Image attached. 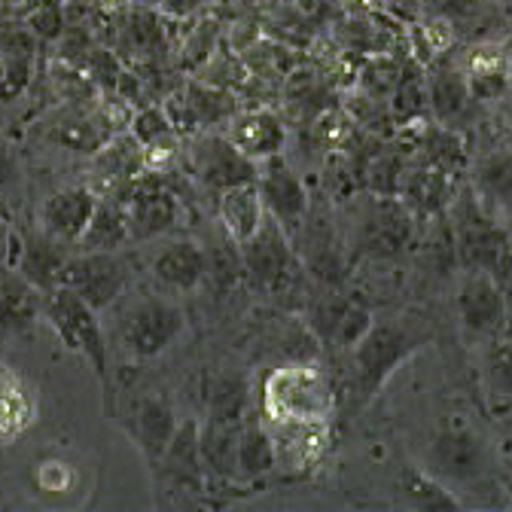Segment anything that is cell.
Masks as SVG:
<instances>
[{
  "mask_svg": "<svg viewBox=\"0 0 512 512\" xmlns=\"http://www.w3.org/2000/svg\"><path fill=\"white\" fill-rule=\"evenodd\" d=\"M43 293L16 269L0 272V342L25 339L40 324Z\"/></svg>",
  "mask_w": 512,
  "mask_h": 512,
  "instance_id": "603a6c76",
  "label": "cell"
},
{
  "mask_svg": "<svg viewBox=\"0 0 512 512\" xmlns=\"http://www.w3.org/2000/svg\"><path fill=\"white\" fill-rule=\"evenodd\" d=\"M256 189H260L269 217H275L287 229V235L296 238L302 223H305V217H308L311 199H308L305 180L284 159V153L256 165Z\"/></svg>",
  "mask_w": 512,
  "mask_h": 512,
  "instance_id": "9a60e30c",
  "label": "cell"
},
{
  "mask_svg": "<svg viewBox=\"0 0 512 512\" xmlns=\"http://www.w3.org/2000/svg\"><path fill=\"white\" fill-rule=\"evenodd\" d=\"M494 281L500 287V296H503V311H506V336H512V247H506L497 263H494Z\"/></svg>",
  "mask_w": 512,
  "mask_h": 512,
  "instance_id": "1f68e13d",
  "label": "cell"
},
{
  "mask_svg": "<svg viewBox=\"0 0 512 512\" xmlns=\"http://www.w3.org/2000/svg\"><path fill=\"white\" fill-rule=\"evenodd\" d=\"M336 406L330 372L308 357L278 363L260 391V415L269 424H333Z\"/></svg>",
  "mask_w": 512,
  "mask_h": 512,
  "instance_id": "7a4b0ae2",
  "label": "cell"
},
{
  "mask_svg": "<svg viewBox=\"0 0 512 512\" xmlns=\"http://www.w3.org/2000/svg\"><path fill=\"white\" fill-rule=\"evenodd\" d=\"M40 418L34 384L10 363L0 360V445L19 442Z\"/></svg>",
  "mask_w": 512,
  "mask_h": 512,
  "instance_id": "ffe728a7",
  "label": "cell"
},
{
  "mask_svg": "<svg viewBox=\"0 0 512 512\" xmlns=\"http://www.w3.org/2000/svg\"><path fill=\"white\" fill-rule=\"evenodd\" d=\"M269 430L275 442V473L284 476H305L330 448V424H269Z\"/></svg>",
  "mask_w": 512,
  "mask_h": 512,
  "instance_id": "d6986e66",
  "label": "cell"
},
{
  "mask_svg": "<svg viewBox=\"0 0 512 512\" xmlns=\"http://www.w3.org/2000/svg\"><path fill=\"white\" fill-rule=\"evenodd\" d=\"M241 421L211 418L199 427V445H202V464L211 485H238L235 476V445H238Z\"/></svg>",
  "mask_w": 512,
  "mask_h": 512,
  "instance_id": "484cf974",
  "label": "cell"
},
{
  "mask_svg": "<svg viewBox=\"0 0 512 512\" xmlns=\"http://www.w3.org/2000/svg\"><path fill=\"white\" fill-rule=\"evenodd\" d=\"M74 247H64L58 241H52L46 232H40L37 226L31 232L19 235V253H16V272L31 281L40 293L52 290L61 284V272L64 263L71 260Z\"/></svg>",
  "mask_w": 512,
  "mask_h": 512,
  "instance_id": "7402d4cb",
  "label": "cell"
},
{
  "mask_svg": "<svg viewBox=\"0 0 512 512\" xmlns=\"http://www.w3.org/2000/svg\"><path fill=\"white\" fill-rule=\"evenodd\" d=\"M455 317L461 333L479 348L506 336L503 296L491 269H461L455 287Z\"/></svg>",
  "mask_w": 512,
  "mask_h": 512,
  "instance_id": "8fae6325",
  "label": "cell"
},
{
  "mask_svg": "<svg viewBox=\"0 0 512 512\" xmlns=\"http://www.w3.org/2000/svg\"><path fill=\"white\" fill-rule=\"evenodd\" d=\"M275 442L272 430L263 421V415L256 418L247 412L238 430V445H235V476L238 485H253L275 476Z\"/></svg>",
  "mask_w": 512,
  "mask_h": 512,
  "instance_id": "d4e9b609",
  "label": "cell"
},
{
  "mask_svg": "<svg viewBox=\"0 0 512 512\" xmlns=\"http://www.w3.org/2000/svg\"><path fill=\"white\" fill-rule=\"evenodd\" d=\"M433 479H439L442 485H467V482H479L488 476L491 470V452L488 442L467 424L455 421L445 424L427 445V458L424 467Z\"/></svg>",
  "mask_w": 512,
  "mask_h": 512,
  "instance_id": "9c48e42d",
  "label": "cell"
},
{
  "mask_svg": "<svg viewBox=\"0 0 512 512\" xmlns=\"http://www.w3.org/2000/svg\"><path fill=\"white\" fill-rule=\"evenodd\" d=\"M226 138L256 165L281 156L287 147V125L275 110H247V113H232L226 125Z\"/></svg>",
  "mask_w": 512,
  "mask_h": 512,
  "instance_id": "44dd1931",
  "label": "cell"
},
{
  "mask_svg": "<svg viewBox=\"0 0 512 512\" xmlns=\"http://www.w3.org/2000/svg\"><path fill=\"white\" fill-rule=\"evenodd\" d=\"M427 104L436 113L439 125L458 128V122L476 107L464 68H458V64H442V68H436L427 83Z\"/></svg>",
  "mask_w": 512,
  "mask_h": 512,
  "instance_id": "4316f807",
  "label": "cell"
},
{
  "mask_svg": "<svg viewBox=\"0 0 512 512\" xmlns=\"http://www.w3.org/2000/svg\"><path fill=\"white\" fill-rule=\"evenodd\" d=\"M415 235V214L400 196H372L360 205L351 226V250L369 260H394Z\"/></svg>",
  "mask_w": 512,
  "mask_h": 512,
  "instance_id": "ba28073f",
  "label": "cell"
},
{
  "mask_svg": "<svg viewBox=\"0 0 512 512\" xmlns=\"http://www.w3.org/2000/svg\"><path fill=\"white\" fill-rule=\"evenodd\" d=\"M77 470L71 464H64L61 458H52V461H43L37 467V485L40 491L46 494H64V491H71L77 485Z\"/></svg>",
  "mask_w": 512,
  "mask_h": 512,
  "instance_id": "4dcf8cb0",
  "label": "cell"
},
{
  "mask_svg": "<svg viewBox=\"0 0 512 512\" xmlns=\"http://www.w3.org/2000/svg\"><path fill=\"white\" fill-rule=\"evenodd\" d=\"M119 421H122L125 433L132 436L135 448L144 455L150 470L159 464V458L165 455V448L171 445V439L180 427L174 403L165 394H153V391L135 397Z\"/></svg>",
  "mask_w": 512,
  "mask_h": 512,
  "instance_id": "e0dca14e",
  "label": "cell"
},
{
  "mask_svg": "<svg viewBox=\"0 0 512 512\" xmlns=\"http://www.w3.org/2000/svg\"><path fill=\"white\" fill-rule=\"evenodd\" d=\"M217 223H220V232L244 247L256 232L263 229L269 211L263 205V196L256 183H241V186H232V189H223L217 196Z\"/></svg>",
  "mask_w": 512,
  "mask_h": 512,
  "instance_id": "cb8c5ba5",
  "label": "cell"
},
{
  "mask_svg": "<svg viewBox=\"0 0 512 512\" xmlns=\"http://www.w3.org/2000/svg\"><path fill=\"white\" fill-rule=\"evenodd\" d=\"M186 330V314L171 296H141L132 299L116 324V339L119 348L128 360L135 363H150L162 357Z\"/></svg>",
  "mask_w": 512,
  "mask_h": 512,
  "instance_id": "277c9868",
  "label": "cell"
},
{
  "mask_svg": "<svg viewBox=\"0 0 512 512\" xmlns=\"http://www.w3.org/2000/svg\"><path fill=\"white\" fill-rule=\"evenodd\" d=\"M482 388L494 406L512 403V336L482 345Z\"/></svg>",
  "mask_w": 512,
  "mask_h": 512,
  "instance_id": "f546056e",
  "label": "cell"
},
{
  "mask_svg": "<svg viewBox=\"0 0 512 512\" xmlns=\"http://www.w3.org/2000/svg\"><path fill=\"white\" fill-rule=\"evenodd\" d=\"M40 317L43 324L58 336V342L68 348L71 354L83 357L92 372L101 381V391L104 400L110 403V391H113V381H110V342L107 333L98 320V311L80 299L71 287H52L43 293V305H40Z\"/></svg>",
  "mask_w": 512,
  "mask_h": 512,
  "instance_id": "3957f363",
  "label": "cell"
},
{
  "mask_svg": "<svg viewBox=\"0 0 512 512\" xmlns=\"http://www.w3.org/2000/svg\"><path fill=\"white\" fill-rule=\"evenodd\" d=\"M244 278L250 281L253 290H260L263 296H296L302 290V256L287 235V229L275 220L266 217L263 229L256 232L244 247Z\"/></svg>",
  "mask_w": 512,
  "mask_h": 512,
  "instance_id": "8992f818",
  "label": "cell"
},
{
  "mask_svg": "<svg viewBox=\"0 0 512 512\" xmlns=\"http://www.w3.org/2000/svg\"><path fill=\"white\" fill-rule=\"evenodd\" d=\"M61 287H71L98 314L116 305L132 287V263L122 250H74L64 263Z\"/></svg>",
  "mask_w": 512,
  "mask_h": 512,
  "instance_id": "30bf717a",
  "label": "cell"
},
{
  "mask_svg": "<svg viewBox=\"0 0 512 512\" xmlns=\"http://www.w3.org/2000/svg\"><path fill=\"white\" fill-rule=\"evenodd\" d=\"M305 327L320 348L348 354L372 327V308L357 293H345L339 284H317L302 302Z\"/></svg>",
  "mask_w": 512,
  "mask_h": 512,
  "instance_id": "5b68a950",
  "label": "cell"
},
{
  "mask_svg": "<svg viewBox=\"0 0 512 512\" xmlns=\"http://www.w3.org/2000/svg\"><path fill=\"white\" fill-rule=\"evenodd\" d=\"M448 232L455 241L458 269H494L497 256L509 247L500 229V217L491 214L473 189L461 192L448 205Z\"/></svg>",
  "mask_w": 512,
  "mask_h": 512,
  "instance_id": "52a82bcc",
  "label": "cell"
},
{
  "mask_svg": "<svg viewBox=\"0 0 512 512\" xmlns=\"http://www.w3.org/2000/svg\"><path fill=\"white\" fill-rule=\"evenodd\" d=\"M125 244H132L125 202L116 196H98L95 214H92L77 250H122Z\"/></svg>",
  "mask_w": 512,
  "mask_h": 512,
  "instance_id": "f1b7e54d",
  "label": "cell"
},
{
  "mask_svg": "<svg viewBox=\"0 0 512 512\" xmlns=\"http://www.w3.org/2000/svg\"><path fill=\"white\" fill-rule=\"evenodd\" d=\"M122 202H125V214H128V229H132V244L153 241V238L174 232L183 217L180 196L153 171H144L132 186H128L122 192Z\"/></svg>",
  "mask_w": 512,
  "mask_h": 512,
  "instance_id": "7c38bea8",
  "label": "cell"
},
{
  "mask_svg": "<svg viewBox=\"0 0 512 512\" xmlns=\"http://www.w3.org/2000/svg\"><path fill=\"white\" fill-rule=\"evenodd\" d=\"M150 278L162 293H192L208 284V247L192 238H174L150 256Z\"/></svg>",
  "mask_w": 512,
  "mask_h": 512,
  "instance_id": "ac0fdd59",
  "label": "cell"
},
{
  "mask_svg": "<svg viewBox=\"0 0 512 512\" xmlns=\"http://www.w3.org/2000/svg\"><path fill=\"white\" fill-rule=\"evenodd\" d=\"M473 192L491 214L512 217V150H491L476 162Z\"/></svg>",
  "mask_w": 512,
  "mask_h": 512,
  "instance_id": "83f0119b",
  "label": "cell"
},
{
  "mask_svg": "<svg viewBox=\"0 0 512 512\" xmlns=\"http://www.w3.org/2000/svg\"><path fill=\"white\" fill-rule=\"evenodd\" d=\"M95 205H98V192L89 183L61 186L40 202L34 226L40 232H46L52 241L77 250V244L95 214Z\"/></svg>",
  "mask_w": 512,
  "mask_h": 512,
  "instance_id": "2e32d148",
  "label": "cell"
},
{
  "mask_svg": "<svg viewBox=\"0 0 512 512\" xmlns=\"http://www.w3.org/2000/svg\"><path fill=\"white\" fill-rule=\"evenodd\" d=\"M16 253H19V232L10 223L7 211L0 208V272L16 266Z\"/></svg>",
  "mask_w": 512,
  "mask_h": 512,
  "instance_id": "d6a6232c",
  "label": "cell"
},
{
  "mask_svg": "<svg viewBox=\"0 0 512 512\" xmlns=\"http://www.w3.org/2000/svg\"><path fill=\"white\" fill-rule=\"evenodd\" d=\"M189 177L220 196L223 189L256 183V162L247 159L226 132H205L189 144Z\"/></svg>",
  "mask_w": 512,
  "mask_h": 512,
  "instance_id": "5bb4252c",
  "label": "cell"
},
{
  "mask_svg": "<svg viewBox=\"0 0 512 512\" xmlns=\"http://www.w3.org/2000/svg\"><path fill=\"white\" fill-rule=\"evenodd\" d=\"M199 421L186 418L180 421L171 445L165 448V455L159 464L150 470L156 494L162 491L165 497H202L208 488V473L202 464V445H199Z\"/></svg>",
  "mask_w": 512,
  "mask_h": 512,
  "instance_id": "4fadbf2b",
  "label": "cell"
},
{
  "mask_svg": "<svg viewBox=\"0 0 512 512\" xmlns=\"http://www.w3.org/2000/svg\"><path fill=\"white\" fill-rule=\"evenodd\" d=\"M433 339L430 320L421 311H397L372 327L348 351V400L351 409H366L388 378Z\"/></svg>",
  "mask_w": 512,
  "mask_h": 512,
  "instance_id": "6da1fadb",
  "label": "cell"
}]
</instances>
